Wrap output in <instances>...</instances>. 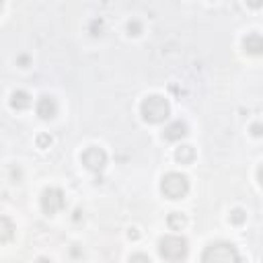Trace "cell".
Instances as JSON below:
<instances>
[{
	"label": "cell",
	"instance_id": "7402d4cb",
	"mask_svg": "<svg viewBox=\"0 0 263 263\" xmlns=\"http://www.w3.org/2000/svg\"><path fill=\"white\" fill-rule=\"evenodd\" d=\"M35 263H51V261H49V259H47V257H39V259H37V261H35Z\"/></svg>",
	"mask_w": 263,
	"mask_h": 263
},
{
	"label": "cell",
	"instance_id": "7a4b0ae2",
	"mask_svg": "<svg viewBox=\"0 0 263 263\" xmlns=\"http://www.w3.org/2000/svg\"><path fill=\"white\" fill-rule=\"evenodd\" d=\"M202 263H241V255L234 245L218 241L206 247L202 255Z\"/></svg>",
	"mask_w": 263,
	"mask_h": 263
},
{
	"label": "cell",
	"instance_id": "e0dca14e",
	"mask_svg": "<svg viewBox=\"0 0 263 263\" xmlns=\"http://www.w3.org/2000/svg\"><path fill=\"white\" fill-rule=\"evenodd\" d=\"M51 142H54V138H51L49 134H39V136H37V146H39V148H49Z\"/></svg>",
	"mask_w": 263,
	"mask_h": 263
},
{
	"label": "cell",
	"instance_id": "7c38bea8",
	"mask_svg": "<svg viewBox=\"0 0 263 263\" xmlns=\"http://www.w3.org/2000/svg\"><path fill=\"white\" fill-rule=\"evenodd\" d=\"M175 159L181 163V165H189V163H193V159H195V150H193V146H179L177 150H175Z\"/></svg>",
	"mask_w": 263,
	"mask_h": 263
},
{
	"label": "cell",
	"instance_id": "5bb4252c",
	"mask_svg": "<svg viewBox=\"0 0 263 263\" xmlns=\"http://www.w3.org/2000/svg\"><path fill=\"white\" fill-rule=\"evenodd\" d=\"M245 220H247V214H245V210L236 208V210H232V212H230V222H234V224H243Z\"/></svg>",
	"mask_w": 263,
	"mask_h": 263
},
{
	"label": "cell",
	"instance_id": "5b68a950",
	"mask_svg": "<svg viewBox=\"0 0 263 263\" xmlns=\"http://www.w3.org/2000/svg\"><path fill=\"white\" fill-rule=\"evenodd\" d=\"M66 200H64V191L58 189V187H47L43 193H41V210L45 214H56L64 208Z\"/></svg>",
	"mask_w": 263,
	"mask_h": 263
},
{
	"label": "cell",
	"instance_id": "44dd1931",
	"mask_svg": "<svg viewBox=\"0 0 263 263\" xmlns=\"http://www.w3.org/2000/svg\"><path fill=\"white\" fill-rule=\"evenodd\" d=\"M19 62L23 64V68H27V62H29V58H27V56H21V58H19Z\"/></svg>",
	"mask_w": 263,
	"mask_h": 263
},
{
	"label": "cell",
	"instance_id": "30bf717a",
	"mask_svg": "<svg viewBox=\"0 0 263 263\" xmlns=\"http://www.w3.org/2000/svg\"><path fill=\"white\" fill-rule=\"evenodd\" d=\"M243 47H245V51H249V54L259 56L261 51H263V39H261V35H259V33L247 35V37L243 39Z\"/></svg>",
	"mask_w": 263,
	"mask_h": 263
},
{
	"label": "cell",
	"instance_id": "d6986e66",
	"mask_svg": "<svg viewBox=\"0 0 263 263\" xmlns=\"http://www.w3.org/2000/svg\"><path fill=\"white\" fill-rule=\"evenodd\" d=\"M253 136H261V123H253Z\"/></svg>",
	"mask_w": 263,
	"mask_h": 263
},
{
	"label": "cell",
	"instance_id": "6da1fadb",
	"mask_svg": "<svg viewBox=\"0 0 263 263\" xmlns=\"http://www.w3.org/2000/svg\"><path fill=\"white\" fill-rule=\"evenodd\" d=\"M140 113L148 123H161L171 115V105L163 95H150L140 103Z\"/></svg>",
	"mask_w": 263,
	"mask_h": 263
},
{
	"label": "cell",
	"instance_id": "52a82bcc",
	"mask_svg": "<svg viewBox=\"0 0 263 263\" xmlns=\"http://www.w3.org/2000/svg\"><path fill=\"white\" fill-rule=\"evenodd\" d=\"M35 111L41 119H54L56 113H58V103L54 97H49V95H41L37 105H35Z\"/></svg>",
	"mask_w": 263,
	"mask_h": 263
},
{
	"label": "cell",
	"instance_id": "8992f818",
	"mask_svg": "<svg viewBox=\"0 0 263 263\" xmlns=\"http://www.w3.org/2000/svg\"><path fill=\"white\" fill-rule=\"evenodd\" d=\"M83 165L93 173H101L105 169V165H107V154L99 146H89L83 152Z\"/></svg>",
	"mask_w": 263,
	"mask_h": 263
},
{
	"label": "cell",
	"instance_id": "277c9868",
	"mask_svg": "<svg viewBox=\"0 0 263 263\" xmlns=\"http://www.w3.org/2000/svg\"><path fill=\"white\" fill-rule=\"evenodd\" d=\"M187 251H189V247H187V241L183 239V236L171 234V236L161 239V243H159V253L167 261H183L187 257Z\"/></svg>",
	"mask_w": 263,
	"mask_h": 263
},
{
	"label": "cell",
	"instance_id": "3957f363",
	"mask_svg": "<svg viewBox=\"0 0 263 263\" xmlns=\"http://www.w3.org/2000/svg\"><path fill=\"white\" fill-rule=\"evenodd\" d=\"M161 191L169 200H181L189 191V179L181 173H167L161 181Z\"/></svg>",
	"mask_w": 263,
	"mask_h": 263
},
{
	"label": "cell",
	"instance_id": "603a6c76",
	"mask_svg": "<svg viewBox=\"0 0 263 263\" xmlns=\"http://www.w3.org/2000/svg\"><path fill=\"white\" fill-rule=\"evenodd\" d=\"M0 11H3V3H0Z\"/></svg>",
	"mask_w": 263,
	"mask_h": 263
},
{
	"label": "cell",
	"instance_id": "9a60e30c",
	"mask_svg": "<svg viewBox=\"0 0 263 263\" xmlns=\"http://www.w3.org/2000/svg\"><path fill=\"white\" fill-rule=\"evenodd\" d=\"M89 31H91V35H93V37H99V35L103 33V21H101V19L91 21V25H89Z\"/></svg>",
	"mask_w": 263,
	"mask_h": 263
},
{
	"label": "cell",
	"instance_id": "2e32d148",
	"mask_svg": "<svg viewBox=\"0 0 263 263\" xmlns=\"http://www.w3.org/2000/svg\"><path fill=\"white\" fill-rule=\"evenodd\" d=\"M127 31H129V35H140L142 33V23L140 21H129L127 23Z\"/></svg>",
	"mask_w": 263,
	"mask_h": 263
},
{
	"label": "cell",
	"instance_id": "ac0fdd59",
	"mask_svg": "<svg viewBox=\"0 0 263 263\" xmlns=\"http://www.w3.org/2000/svg\"><path fill=\"white\" fill-rule=\"evenodd\" d=\"M129 263H152V261L148 259V255H144V253H136V255H132V257H129Z\"/></svg>",
	"mask_w": 263,
	"mask_h": 263
},
{
	"label": "cell",
	"instance_id": "4fadbf2b",
	"mask_svg": "<svg viewBox=\"0 0 263 263\" xmlns=\"http://www.w3.org/2000/svg\"><path fill=\"white\" fill-rule=\"evenodd\" d=\"M167 224H169L173 230H181L183 226L187 224V218H185V214H181V212H171L169 218H167Z\"/></svg>",
	"mask_w": 263,
	"mask_h": 263
},
{
	"label": "cell",
	"instance_id": "8fae6325",
	"mask_svg": "<svg viewBox=\"0 0 263 263\" xmlns=\"http://www.w3.org/2000/svg\"><path fill=\"white\" fill-rule=\"evenodd\" d=\"M13 236H15V224H13V220L7 218V216H0V245L13 241Z\"/></svg>",
	"mask_w": 263,
	"mask_h": 263
},
{
	"label": "cell",
	"instance_id": "ba28073f",
	"mask_svg": "<svg viewBox=\"0 0 263 263\" xmlns=\"http://www.w3.org/2000/svg\"><path fill=\"white\" fill-rule=\"evenodd\" d=\"M185 134H187V123L179 119V121H173V123L163 132V138L169 140V142H177V140H181Z\"/></svg>",
	"mask_w": 263,
	"mask_h": 263
},
{
	"label": "cell",
	"instance_id": "ffe728a7",
	"mask_svg": "<svg viewBox=\"0 0 263 263\" xmlns=\"http://www.w3.org/2000/svg\"><path fill=\"white\" fill-rule=\"evenodd\" d=\"M138 236H140V232H138L136 228H132V230H129V239H134V241H136Z\"/></svg>",
	"mask_w": 263,
	"mask_h": 263
},
{
	"label": "cell",
	"instance_id": "9c48e42d",
	"mask_svg": "<svg viewBox=\"0 0 263 263\" xmlns=\"http://www.w3.org/2000/svg\"><path fill=\"white\" fill-rule=\"evenodd\" d=\"M31 105V95L27 93V91H15L13 95H11V107L13 109H17V111H23V109H27Z\"/></svg>",
	"mask_w": 263,
	"mask_h": 263
}]
</instances>
